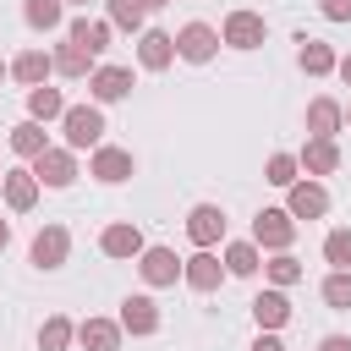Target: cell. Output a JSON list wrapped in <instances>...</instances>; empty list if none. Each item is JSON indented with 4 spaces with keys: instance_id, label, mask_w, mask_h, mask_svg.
Here are the masks:
<instances>
[{
    "instance_id": "f546056e",
    "label": "cell",
    "mask_w": 351,
    "mask_h": 351,
    "mask_svg": "<svg viewBox=\"0 0 351 351\" xmlns=\"http://www.w3.org/2000/svg\"><path fill=\"white\" fill-rule=\"evenodd\" d=\"M88 55H93V49H82V44H77V49H66V55H60V71H82V66H88Z\"/></svg>"
},
{
    "instance_id": "44dd1931",
    "label": "cell",
    "mask_w": 351,
    "mask_h": 351,
    "mask_svg": "<svg viewBox=\"0 0 351 351\" xmlns=\"http://www.w3.org/2000/svg\"><path fill=\"white\" fill-rule=\"evenodd\" d=\"M324 296H329L335 307H351V274H335V280L324 285Z\"/></svg>"
},
{
    "instance_id": "836d02e7",
    "label": "cell",
    "mask_w": 351,
    "mask_h": 351,
    "mask_svg": "<svg viewBox=\"0 0 351 351\" xmlns=\"http://www.w3.org/2000/svg\"><path fill=\"white\" fill-rule=\"evenodd\" d=\"M274 280H280V285H291V280H296V263H291V258H280V263H274Z\"/></svg>"
},
{
    "instance_id": "3957f363",
    "label": "cell",
    "mask_w": 351,
    "mask_h": 351,
    "mask_svg": "<svg viewBox=\"0 0 351 351\" xmlns=\"http://www.w3.org/2000/svg\"><path fill=\"white\" fill-rule=\"evenodd\" d=\"M225 38H230V44H241V49H252V44L263 38V22L241 11V16H230V27H225Z\"/></svg>"
},
{
    "instance_id": "1f68e13d",
    "label": "cell",
    "mask_w": 351,
    "mask_h": 351,
    "mask_svg": "<svg viewBox=\"0 0 351 351\" xmlns=\"http://www.w3.org/2000/svg\"><path fill=\"white\" fill-rule=\"evenodd\" d=\"M252 263H258L252 247H230V269H236V274H252Z\"/></svg>"
},
{
    "instance_id": "603a6c76",
    "label": "cell",
    "mask_w": 351,
    "mask_h": 351,
    "mask_svg": "<svg viewBox=\"0 0 351 351\" xmlns=\"http://www.w3.org/2000/svg\"><path fill=\"white\" fill-rule=\"evenodd\" d=\"M5 192H11V203H16V208H27V203H33V181H27V176H11V181H5Z\"/></svg>"
},
{
    "instance_id": "4fadbf2b",
    "label": "cell",
    "mask_w": 351,
    "mask_h": 351,
    "mask_svg": "<svg viewBox=\"0 0 351 351\" xmlns=\"http://www.w3.org/2000/svg\"><path fill=\"white\" fill-rule=\"evenodd\" d=\"M126 329H154V302L148 296H132L126 302Z\"/></svg>"
},
{
    "instance_id": "484cf974",
    "label": "cell",
    "mask_w": 351,
    "mask_h": 351,
    "mask_svg": "<svg viewBox=\"0 0 351 351\" xmlns=\"http://www.w3.org/2000/svg\"><path fill=\"white\" fill-rule=\"evenodd\" d=\"M33 115H60V93L38 88V93H33Z\"/></svg>"
},
{
    "instance_id": "d6986e66",
    "label": "cell",
    "mask_w": 351,
    "mask_h": 351,
    "mask_svg": "<svg viewBox=\"0 0 351 351\" xmlns=\"http://www.w3.org/2000/svg\"><path fill=\"white\" fill-rule=\"evenodd\" d=\"M186 274H192V285H197V291H208V285L219 280V269H214V258H192V269H186Z\"/></svg>"
},
{
    "instance_id": "8992f818",
    "label": "cell",
    "mask_w": 351,
    "mask_h": 351,
    "mask_svg": "<svg viewBox=\"0 0 351 351\" xmlns=\"http://www.w3.org/2000/svg\"><path fill=\"white\" fill-rule=\"evenodd\" d=\"M60 252H66V236H60V230H44V236L33 241V263H44V269H55Z\"/></svg>"
},
{
    "instance_id": "ab89813d",
    "label": "cell",
    "mask_w": 351,
    "mask_h": 351,
    "mask_svg": "<svg viewBox=\"0 0 351 351\" xmlns=\"http://www.w3.org/2000/svg\"><path fill=\"white\" fill-rule=\"evenodd\" d=\"M143 5H159V0H143Z\"/></svg>"
},
{
    "instance_id": "277c9868",
    "label": "cell",
    "mask_w": 351,
    "mask_h": 351,
    "mask_svg": "<svg viewBox=\"0 0 351 351\" xmlns=\"http://www.w3.org/2000/svg\"><path fill=\"white\" fill-rule=\"evenodd\" d=\"M219 230H225V214H219V208H208V203L192 208V236H197V241H214Z\"/></svg>"
},
{
    "instance_id": "e0dca14e",
    "label": "cell",
    "mask_w": 351,
    "mask_h": 351,
    "mask_svg": "<svg viewBox=\"0 0 351 351\" xmlns=\"http://www.w3.org/2000/svg\"><path fill=\"white\" fill-rule=\"evenodd\" d=\"M291 208H296V214H324V192H318V186H296Z\"/></svg>"
},
{
    "instance_id": "9a60e30c",
    "label": "cell",
    "mask_w": 351,
    "mask_h": 351,
    "mask_svg": "<svg viewBox=\"0 0 351 351\" xmlns=\"http://www.w3.org/2000/svg\"><path fill=\"white\" fill-rule=\"evenodd\" d=\"M71 38H77L82 49H104V38H110V33H104V22H77V27H71Z\"/></svg>"
},
{
    "instance_id": "7402d4cb",
    "label": "cell",
    "mask_w": 351,
    "mask_h": 351,
    "mask_svg": "<svg viewBox=\"0 0 351 351\" xmlns=\"http://www.w3.org/2000/svg\"><path fill=\"white\" fill-rule=\"evenodd\" d=\"M44 66H49L44 55H22V60H16V77H22V82H38V77H44Z\"/></svg>"
},
{
    "instance_id": "2e32d148",
    "label": "cell",
    "mask_w": 351,
    "mask_h": 351,
    "mask_svg": "<svg viewBox=\"0 0 351 351\" xmlns=\"http://www.w3.org/2000/svg\"><path fill=\"white\" fill-rule=\"evenodd\" d=\"M143 60H148V66H165V60H170V38H165V33H148V38H143Z\"/></svg>"
},
{
    "instance_id": "e575fe53",
    "label": "cell",
    "mask_w": 351,
    "mask_h": 351,
    "mask_svg": "<svg viewBox=\"0 0 351 351\" xmlns=\"http://www.w3.org/2000/svg\"><path fill=\"white\" fill-rule=\"evenodd\" d=\"M324 11H329L335 22H346V16H351V0H324Z\"/></svg>"
},
{
    "instance_id": "8d00e7d4",
    "label": "cell",
    "mask_w": 351,
    "mask_h": 351,
    "mask_svg": "<svg viewBox=\"0 0 351 351\" xmlns=\"http://www.w3.org/2000/svg\"><path fill=\"white\" fill-rule=\"evenodd\" d=\"M252 351H285V346H280V340H274V335H263V340H258V346H252Z\"/></svg>"
},
{
    "instance_id": "8fae6325",
    "label": "cell",
    "mask_w": 351,
    "mask_h": 351,
    "mask_svg": "<svg viewBox=\"0 0 351 351\" xmlns=\"http://www.w3.org/2000/svg\"><path fill=\"white\" fill-rule=\"evenodd\" d=\"M143 241H137V230H126V225H115V230H104V252H115V258H126V252H137Z\"/></svg>"
},
{
    "instance_id": "5b68a950",
    "label": "cell",
    "mask_w": 351,
    "mask_h": 351,
    "mask_svg": "<svg viewBox=\"0 0 351 351\" xmlns=\"http://www.w3.org/2000/svg\"><path fill=\"white\" fill-rule=\"evenodd\" d=\"M258 241H269V247H285L291 241V225H285V214H258Z\"/></svg>"
},
{
    "instance_id": "5bb4252c",
    "label": "cell",
    "mask_w": 351,
    "mask_h": 351,
    "mask_svg": "<svg viewBox=\"0 0 351 351\" xmlns=\"http://www.w3.org/2000/svg\"><path fill=\"white\" fill-rule=\"evenodd\" d=\"M27 22L33 27H55L60 22V0H27Z\"/></svg>"
},
{
    "instance_id": "7a4b0ae2",
    "label": "cell",
    "mask_w": 351,
    "mask_h": 351,
    "mask_svg": "<svg viewBox=\"0 0 351 351\" xmlns=\"http://www.w3.org/2000/svg\"><path fill=\"white\" fill-rule=\"evenodd\" d=\"M181 55H186V60H208V55H214V33H208L203 22H192V27L181 33Z\"/></svg>"
},
{
    "instance_id": "9c48e42d",
    "label": "cell",
    "mask_w": 351,
    "mask_h": 351,
    "mask_svg": "<svg viewBox=\"0 0 351 351\" xmlns=\"http://www.w3.org/2000/svg\"><path fill=\"white\" fill-rule=\"evenodd\" d=\"M143 274H148L154 285H165V280H176V258H170L165 247H154V252L143 258Z\"/></svg>"
},
{
    "instance_id": "74e56055",
    "label": "cell",
    "mask_w": 351,
    "mask_h": 351,
    "mask_svg": "<svg viewBox=\"0 0 351 351\" xmlns=\"http://www.w3.org/2000/svg\"><path fill=\"white\" fill-rule=\"evenodd\" d=\"M0 247H5V219H0Z\"/></svg>"
},
{
    "instance_id": "ac0fdd59",
    "label": "cell",
    "mask_w": 351,
    "mask_h": 351,
    "mask_svg": "<svg viewBox=\"0 0 351 351\" xmlns=\"http://www.w3.org/2000/svg\"><path fill=\"white\" fill-rule=\"evenodd\" d=\"M11 143H16L22 154H44V132H38V126H16V132H11Z\"/></svg>"
},
{
    "instance_id": "4316f807",
    "label": "cell",
    "mask_w": 351,
    "mask_h": 351,
    "mask_svg": "<svg viewBox=\"0 0 351 351\" xmlns=\"http://www.w3.org/2000/svg\"><path fill=\"white\" fill-rule=\"evenodd\" d=\"M302 60H307V71H329V49H324V44H307Z\"/></svg>"
},
{
    "instance_id": "83f0119b",
    "label": "cell",
    "mask_w": 351,
    "mask_h": 351,
    "mask_svg": "<svg viewBox=\"0 0 351 351\" xmlns=\"http://www.w3.org/2000/svg\"><path fill=\"white\" fill-rule=\"evenodd\" d=\"M269 181H274V186H291V159H285V154L269 159Z\"/></svg>"
},
{
    "instance_id": "52a82bcc",
    "label": "cell",
    "mask_w": 351,
    "mask_h": 351,
    "mask_svg": "<svg viewBox=\"0 0 351 351\" xmlns=\"http://www.w3.org/2000/svg\"><path fill=\"white\" fill-rule=\"evenodd\" d=\"M126 88H132V71H115V66H110V71L93 77V93H99V99H121Z\"/></svg>"
},
{
    "instance_id": "d6a6232c",
    "label": "cell",
    "mask_w": 351,
    "mask_h": 351,
    "mask_svg": "<svg viewBox=\"0 0 351 351\" xmlns=\"http://www.w3.org/2000/svg\"><path fill=\"white\" fill-rule=\"evenodd\" d=\"M313 126L329 132V126H335V104H313Z\"/></svg>"
},
{
    "instance_id": "d590c367",
    "label": "cell",
    "mask_w": 351,
    "mask_h": 351,
    "mask_svg": "<svg viewBox=\"0 0 351 351\" xmlns=\"http://www.w3.org/2000/svg\"><path fill=\"white\" fill-rule=\"evenodd\" d=\"M318 351H351V340H346V335H329V340H324Z\"/></svg>"
},
{
    "instance_id": "cb8c5ba5",
    "label": "cell",
    "mask_w": 351,
    "mask_h": 351,
    "mask_svg": "<svg viewBox=\"0 0 351 351\" xmlns=\"http://www.w3.org/2000/svg\"><path fill=\"white\" fill-rule=\"evenodd\" d=\"M66 335H71V329H66V324L55 318V324H44V335H38V346H44V351H60V346H66Z\"/></svg>"
},
{
    "instance_id": "d4e9b609",
    "label": "cell",
    "mask_w": 351,
    "mask_h": 351,
    "mask_svg": "<svg viewBox=\"0 0 351 351\" xmlns=\"http://www.w3.org/2000/svg\"><path fill=\"white\" fill-rule=\"evenodd\" d=\"M329 263H351V230H335L329 236Z\"/></svg>"
},
{
    "instance_id": "6da1fadb",
    "label": "cell",
    "mask_w": 351,
    "mask_h": 351,
    "mask_svg": "<svg viewBox=\"0 0 351 351\" xmlns=\"http://www.w3.org/2000/svg\"><path fill=\"white\" fill-rule=\"evenodd\" d=\"M104 132V121H99V110H66V137L82 148V143H93Z\"/></svg>"
},
{
    "instance_id": "f35d334b",
    "label": "cell",
    "mask_w": 351,
    "mask_h": 351,
    "mask_svg": "<svg viewBox=\"0 0 351 351\" xmlns=\"http://www.w3.org/2000/svg\"><path fill=\"white\" fill-rule=\"evenodd\" d=\"M346 82H351V60H346Z\"/></svg>"
},
{
    "instance_id": "30bf717a",
    "label": "cell",
    "mask_w": 351,
    "mask_h": 351,
    "mask_svg": "<svg viewBox=\"0 0 351 351\" xmlns=\"http://www.w3.org/2000/svg\"><path fill=\"white\" fill-rule=\"evenodd\" d=\"M252 313H258V324H269V329H274V324H285V313H291V307H285V296H280V291H269V296H258V302H252Z\"/></svg>"
},
{
    "instance_id": "f1b7e54d",
    "label": "cell",
    "mask_w": 351,
    "mask_h": 351,
    "mask_svg": "<svg viewBox=\"0 0 351 351\" xmlns=\"http://www.w3.org/2000/svg\"><path fill=\"white\" fill-rule=\"evenodd\" d=\"M115 22H143V0H115Z\"/></svg>"
},
{
    "instance_id": "ffe728a7",
    "label": "cell",
    "mask_w": 351,
    "mask_h": 351,
    "mask_svg": "<svg viewBox=\"0 0 351 351\" xmlns=\"http://www.w3.org/2000/svg\"><path fill=\"white\" fill-rule=\"evenodd\" d=\"M82 340H88L93 351H115V329H110V324H88V329H82Z\"/></svg>"
},
{
    "instance_id": "ba28073f",
    "label": "cell",
    "mask_w": 351,
    "mask_h": 351,
    "mask_svg": "<svg viewBox=\"0 0 351 351\" xmlns=\"http://www.w3.org/2000/svg\"><path fill=\"white\" fill-rule=\"evenodd\" d=\"M38 176H44L49 186H66V181H71V159H66V154H38Z\"/></svg>"
},
{
    "instance_id": "4dcf8cb0",
    "label": "cell",
    "mask_w": 351,
    "mask_h": 351,
    "mask_svg": "<svg viewBox=\"0 0 351 351\" xmlns=\"http://www.w3.org/2000/svg\"><path fill=\"white\" fill-rule=\"evenodd\" d=\"M307 165H313V170H329V165H335V148H329V143L307 148Z\"/></svg>"
},
{
    "instance_id": "7c38bea8",
    "label": "cell",
    "mask_w": 351,
    "mask_h": 351,
    "mask_svg": "<svg viewBox=\"0 0 351 351\" xmlns=\"http://www.w3.org/2000/svg\"><path fill=\"white\" fill-rule=\"evenodd\" d=\"M93 170H99V176H104V181H121V176H126V170H132V159H126V154H115V148H104V154H99V165H93Z\"/></svg>"
}]
</instances>
